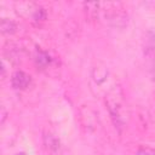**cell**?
<instances>
[{"mask_svg": "<svg viewBox=\"0 0 155 155\" xmlns=\"http://www.w3.org/2000/svg\"><path fill=\"white\" fill-rule=\"evenodd\" d=\"M105 104L115 127L122 128L126 125V107L121 96L116 91L109 92L105 96Z\"/></svg>", "mask_w": 155, "mask_h": 155, "instance_id": "cell-1", "label": "cell"}, {"mask_svg": "<svg viewBox=\"0 0 155 155\" xmlns=\"http://www.w3.org/2000/svg\"><path fill=\"white\" fill-rule=\"evenodd\" d=\"M30 82H31L30 75H28L22 70L15 71L11 76V85L15 90H25L27 87H29Z\"/></svg>", "mask_w": 155, "mask_h": 155, "instance_id": "cell-2", "label": "cell"}, {"mask_svg": "<svg viewBox=\"0 0 155 155\" xmlns=\"http://www.w3.org/2000/svg\"><path fill=\"white\" fill-rule=\"evenodd\" d=\"M107 76H108V69L102 65V64H98L93 68L92 70V79L96 84H102L107 80Z\"/></svg>", "mask_w": 155, "mask_h": 155, "instance_id": "cell-3", "label": "cell"}, {"mask_svg": "<svg viewBox=\"0 0 155 155\" xmlns=\"http://www.w3.org/2000/svg\"><path fill=\"white\" fill-rule=\"evenodd\" d=\"M85 6V12L87 18L92 19H97L98 15H99V4L98 2H87L84 5Z\"/></svg>", "mask_w": 155, "mask_h": 155, "instance_id": "cell-4", "label": "cell"}, {"mask_svg": "<svg viewBox=\"0 0 155 155\" xmlns=\"http://www.w3.org/2000/svg\"><path fill=\"white\" fill-rule=\"evenodd\" d=\"M0 29H1L2 34H13L17 29V25L13 21L7 19V18H2L1 24H0Z\"/></svg>", "mask_w": 155, "mask_h": 155, "instance_id": "cell-5", "label": "cell"}, {"mask_svg": "<svg viewBox=\"0 0 155 155\" xmlns=\"http://www.w3.org/2000/svg\"><path fill=\"white\" fill-rule=\"evenodd\" d=\"M44 144L50 150H57L59 148V140H58V138L54 134L50 133V132L44 136Z\"/></svg>", "mask_w": 155, "mask_h": 155, "instance_id": "cell-6", "label": "cell"}, {"mask_svg": "<svg viewBox=\"0 0 155 155\" xmlns=\"http://www.w3.org/2000/svg\"><path fill=\"white\" fill-rule=\"evenodd\" d=\"M35 62H36V64L38 65H40V67H46L47 64H50V62H51V58H50V56H48V53L47 52H45V51H38L36 52V56H35Z\"/></svg>", "mask_w": 155, "mask_h": 155, "instance_id": "cell-7", "label": "cell"}, {"mask_svg": "<svg viewBox=\"0 0 155 155\" xmlns=\"http://www.w3.org/2000/svg\"><path fill=\"white\" fill-rule=\"evenodd\" d=\"M136 155H155V149L150 147H140L138 148Z\"/></svg>", "mask_w": 155, "mask_h": 155, "instance_id": "cell-8", "label": "cell"}, {"mask_svg": "<svg viewBox=\"0 0 155 155\" xmlns=\"http://www.w3.org/2000/svg\"><path fill=\"white\" fill-rule=\"evenodd\" d=\"M17 155H24V154H17Z\"/></svg>", "mask_w": 155, "mask_h": 155, "instance_id": "cell-9", "label": "cell"}]
</instances>
